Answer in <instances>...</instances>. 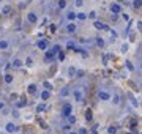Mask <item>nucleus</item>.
<instances>
[{"instance_id":"18","label":"nucleus","mask_w":142,"mask_h":134,"mask_svg":"<svg viewBox=\"0 0 142 134\" xmlns=\"http://www.w3.org/2000/svg\"><path fill=\"white\" fill-rule=\"evenodd\" d=\"M96 39V46H100V47H104V39L101 38V36H98V38H95Z\"/></svg>"},{"instance_id":"33","label":"nucleus","mask_w":142,"mask_h":134,"mask_svg":"<svg viewBox=\"0 0 142 134\" xmlns=\"http://www.w3.org/2000/svg\"><path fill=\"white\" fill-rule=\"evenodd\" d=\"M44 109H46V104H40V106L36 107V111H38V112H41V111H44Z\"/></svg>"},{"instance_id":"16","label":"nucleus","mask_w":142,"mask_h":134,"mask_svg":"<svg viewBox=\"0 0 142 134\" xmlns=\"http://www.w3.org/2000/svg\"><path fill=\"white\" fill-rule=\"evenodd\" d=\"M85 120H87V122H92V120H93V117H92V109H87V112H85Z\"/></svg>"},{"instance_id":"46","label":"nucleus","mask_w":142,"mask_h":134,"mask_svg":"<svg viewBox=\"0 0 142 134\" xmlns=\"http://www.w3.org/2000/svg\"><path fill=\"white\" fill-rule=\"evenodd\" d=\"M30 2H32V0H30Z\"/></svg>"},{"instance_id":"8","label":"nucleus","mask_w":142,"mask_h":134,"mask_svg":"<svg viewBox=\"0 0 142 134\" xmlns=\"http://www.w3.org/2000/svg\"><path fill=\"white\" fill-rule=\"evenodd\" d=\"M54 55H55V54H54L52 50H47L46 55H44V61H54Z\"/></svg>"},{"instance_id":"1","label":"nucleus","mask_w":142,"mask_h":134,"mask_svg":"<svg viewBox=\"0 0 142 134\" xmlns=\"http://www.w3.org/2000/svg\"><path fill=\"white\" fill-rule=\"evenodd\" d=\"M73 114V106H71L70 103L63 104V107H62V117H68V115Z\"/></svg>"},{"instance_id":"34","label":"nucleus","mask_w":142,"mask_h":134,"mask_svg":"<svg viewBox=\"0 0 142 134\" xmlns=\"http://www.w3.org/2000/svg\"><path fill=\"white\" fill-rule=\"evenodd\" d=\"M51 50H52L54 54H57V52H59V50H62V49H60V46H59V44H57V46H54V47H52V49H51Z\"/></svg>"},{"instance_id":"26","label":"nucleus","mask_w":142,"mask_h":134,"mask_svg":"<svg viewBox=\"0 0 142 134\" xmlns=\"http://www.w3.org/2000/svg\"><path fill=\"white\" fill-rule=\"evenodd\" d=\"M59 8H60V10L66 8V2H65V0H59Z\"/></svg>"},{"instance_id":"24","label":"nucleus","mask_w":142,"mask_h":134,"mask_svg":"<svg viewBox=\"0 0 142 134\" xmlns=\"http://www.w3.org/2000/svg\"><path fill=\"white\" fill-rule=\"evenodd\" d=\"M70 95V90H68V88H62V90H60V96H68Z\"/></svg>"},{"instance_id":"15","label":"nucleus","mask_w":142,"mask_h":134,"mask_svg":"<svg viewBox=\"0 0 142 134\" xmlns=\"http://www.w3.org/2000/svg\"><path fill=\"white\" fill-rule=\"evenodd\" d=\"M3 80H5V84H11V82H13V76H11V74H5Z\"/></svg>"},{"instance_id":"22","label":"nucleus","mask_w":142,"mask_h":134,"mask_svg":"<svg viewBox=\"0 0 142 134\" xmlns=\"http://www.w3.org/2000/svg\"><path fill=\"white\" fill-rule=\"evenodd\" d=\"M66 118H68V122H70V125H74V123H76V117H74L73 114H71V115H68Z\"/></svg>"},{"instance_id":"17","label":"nucleus","mask_w":142,"mask_h":134,"mask_svg":"<svg viewBox=\"0 0 142 134\" xmlns=\"http://www.w3.org/2000/svg\"><path fill=\"white\" fill-rule=\"evenodd\" d=\"M36 90H38V88H36V85H35V84H30V85H29V93L35 95V93H36Z\"/></svg>"},{"instance_id":"23","label":"nucleus","mask_w":142,"mask_h":134,"mask_svg":"<svg viewBox=\"0 0 142 134\" xmlns=\"http://www.w3.org/2000/svg\"><path fill=\"white\" fill-rule=\"evenodd\" d=\"M27 104V101H25V98H22L21 101H18V104H16V107H24Z\"/></svg>"},{"instance_id":"20","label":"nucleus","mask_w":142,"mask_h":134,"mask_svg":"<svg viewBox=\"0 0 142 134\" xmlns=\"http://www.w3.org/2000/svg\"><path fill=\"white\" fill-rule=\"evenodd\" d=\"M112 103L114 104H120V95L118 93H115V95L112 96Z\"/></svg>"},{"instance_id":"41","label":"nucleus","mask_w":142,"mask_h":134,"mask_svg":"<svg viewBox=\"0 0 142 134\" xmlns=\"http://www.w3.org/2000/svg\"><path fill=\"white\" fill-rule=\"evenodd\" d=\"M68 47H74V43H73V41H68Z\"/></svg>"},{"instance_id":"14","label":"nucleus","mask_w":142,"mask_h":134,"mask_svg":"<svg viewBox=\"0 0 142 134\" xmlns=\"http://www.w3.org/2000/svg\"><path fill=\"white\" fill-rule=\"evenodd\" d=\"M10 13H11V6H10V5H5V6H3V10H2V14L8 16Z\"/></svg>"},{"instance_id":"29","label":"nucleus","mask_w":142,"mask_h":134,"mask_svg":"<svg viewBox=\"0 0 142 134\" xmlns=\"http://www.w3.org/2000/svg\"><path fill=\"white\" fill-rule=\"evenodd\" d=\"M141 2H142V0H134V3H133V6H134L136 10H139V8H141Z\"/></svg>"},{"instance_id":"37","label":"nucleus","mask_w":142,"mask_h":134,"mask_svg":"<svg viewBox=\"0 0 142 134\" xmlns=\"http://www.w3.org/2000/svg\"><path fill=\"white\" fill-rule=\"evenodd\" d=\"M128 50V44H123V46H122V52H126Z\"/></svg>"},{"instance_id":"45","label":"nucleus","mask_w":142,"mask_h":134,"mask_svg":"<svg viewBox=\"0 0 142 134\" xmlns=\"http://www.w3.org/2000/svg\"><path fill=\"white\" fill-rule=\"evenodd\" d=\"M0 2H3V0H0Z\"/></svg>"},{"instance_id":"6","label":"nucleus","mask_w":142,"mask_h":134,"mask_svg":"<svg viewBox=\"0 0 142 134\" xmlns=\"http://www.w3.org/2000/svg\"><path fill=\"white\" fill-rule=\"evenodd\" d=\"M98 98L103 101H109L111 100V95H109L107 92H98Z\"/></svg>"},{"instance_id":"40","label":"nucleus","mask_w":142,"mask_h":134,"mask_svg":"<svg viewBox=\"0 0 142 134\" xmlns=\"http://www.w3.org/2000/svg\"><path fill=\"white\" fill-rule=\"evenodd\" d=\"M111 19H112V21H117V14H114V13H112V14H111Z\"/></svg>"},{"instance_id":"39","label":"nucleus","mask_w":142,"mask_h":134,"mask_svg":"<svg viewBox=\"0 0 142 134\" xmlns=\"http://www.w3.org/2000/svg\"><path fill=\"white\" fill-rule=\"evenodd\" d=\"M77 134H87V129H85V128H82V129L79 131V133H77Z\"/></svg>"},{"instance_id":"2","label":"nucleus","mask_w":142,"mask_h":134,"mask_svg":"<svg viewBox=\"0 0 142 134\" xmlns=\"http://www.w3.org/2000/svg\"><path fill=\"white\" fill-rule=\"evenodd\" d=\"M5 129H6V133L13 134V133H18V131H19V128L16 126L14 123H6V126H5Z\"/></svg>"},{"instance_id":"32","label":"nucleus","mask_w":142,"mask_h":134,"mask_svg":"<svg viewBox=\"0 0 142 134\" xmlns=\"http://www.w3.org/2000/svg\"><path fill=\"white\" fill-rule=\"evenodd\" d=\"M74 5H76V6H82V5H84V0H74Z\"/></svg>"},{"instance_id":"19","label":"nucleus","mask_w":142,"mask_h":134,"mask_svg":"<svg viewBox=\"0 0 142 134\" xmlns=\"http://www.w3.org/2000/svg\"><path fill=\"white\" fill-rule=\"evenodd\" d=\"M76 17L81 19V21H85L87 19V14H85V13H76Z\"/></svg>"},{"instance_id":"9","label":"nucleus","mask_w":142,"mask_h":134,"mask_svg":"<svg viewBox=\"0 0 142 134\" xmlns=\"http://www.w3.org/2000/svg\"><path fill=\"white\" fill-rule=\"evenodd\" d=\"M10 65L14 66V68H21V66H22L24 63H22V60H21V58H14V60H13L11 63H10Z\"/></svg>"},{"instance_id":"12","label":"nucleus","mask_w":142,"mask_h":134,"mask_svg":"<svg viewBox=\"0 0 142 134\" xmlns=\"http://www.w3.org/2000/svg\"><path fill=\"white\" fill-rule=\"evenodd\" d=\"M10 47V41L8 39H0V49H8Z\"/></svg>"},{"instance_id":"42","label":"nucleus","mask_w":142,"mask_h":134,"mask_svg":"<svg viewBox=\"0 0 142 134\" xmlns=\"http://www.w3.org/2000/svg\"><path fill=\"white\" fill-rule=\"evenodd\" d=\"M13 117H16V118H18V117H19V112L14 111V112H13Z\"/></svg>"},{"instance_id":"28","label":"nucleus","mask_w":142,"mask_h":134,"mask_svg":"<svg viewBox=\"0 0 142 134\" xmlns=\"http://www.w3.org/2000/svg\"><path fill=\"white\" fill-rule=\"evenodd\" d=\"M43 85H44L46 90H52V84H51V82H47V80H46V82H44Z\"/></svg>"},{"instance_id":"10","label":"nucleus","mask_w":142,"mask_h":134,"mask_svg":"<svg viewBox=\"0 0 142 134\" xmlns=\"http://www.w3.org/2000/svg\"><path fill=\"white\" fill-rule=\"evenodd\" d=\"M76 73H77V69H76L74 66H70V68H68V77H71V79H74Z\"/></svg>"},{"instance_id":"31","label":"nucleus","mask_w":142,"mask_h":134,"mask_svg":"<svg viewBox=\"0 0 142 134\" xmlns=\"http://www.w3.org/2000/svg\"><path fill=\"white\" fill-rule=\"evenodd\" d=\"M89 17H90V19H96V11H90L89 13Z\"/></svg>"},{"instance_id":"43","label":"nucleus","mask_w":142,"mask_h":134,"mask_svg":"<svg viewBox=\"0 0 142 134\" xmlns=\"http://www.w3.org/2000/svg\"><path fill=\"white\" fill-rule=\"evenodd\" d=\"M3 107H5V103H3V101H0V111H2Z\"/></svg>"},{"instance_id":"21","label":"nucleus","mask_w":142,"mask_h":134,"mask_svg":"<svg viewBox=\"0 0 142 134\" xmlns=\"http://www.w3.org/2000/svg\"><path fill=\"white\" fill-rule=\"evenodd\" d=\"M66 17H68L70 21H74V19H76V13H74V11H68Z\"/></svg>"},{"instance_id":"30","label":"nucleus","mask_w":142,"mask_h":134,"mask_svg":"<svg viewBox=\"0 0 142 134\" xmlns=\"http://www.w3.org/2000/svg\"><path fill=\"white\" fill-rule=\"evenodd\" d=\"M107 133H109V134H115V133H117V129H115L114 126H109V128H107Z\"/></svg>"},{"instance_id":"4","label":"nucleus","mask_w":142,"mask_h":134,"mask_svg":"<svg viewBox=\"0 0 142 134\" xmlns=\"http://www.w3.org/2000/svg\"><path fill=\"white\" fill-rule=\"evenodd\" d=\"M27 21H29L30 24H36L38 22V16L35 14V13H29V14H27Z\"/></svg>"},{"instance_id":"11","label":"nucleus","mask_w":142,"mask_h":134,"mask_svg":"<svg viewBox=\"0 0 142 134\" xmlns=\"http://www.w3.org/2000/svg\"><path fill=\"white\" fill-rule=\"evenodd\" d=\"M40 96H41V100H43V101H47V100H49V96H51V90H43Z\"/></svg>"},{"instance_id":"7","label":"nucleus","mask_w":142,"mask_h":134,"mask_svg":"<svg viewBox=\"0 0 142 134\" xmlns=\"http://www.w3.org/2000/svg\"><path fill=\"white\" fill-rule=\"evenodd\" d=\"M36 47H38V49H41V50H46V49H47V39H41V41H38Z\"/></svg>"},{"instance_id":"25","label":"nucleus","mask_w":142,"mask_h":134,"mask_svg":"<svg viewBox=\"0 0 142 134\" xmlns=\"http://www.w3.org/2000/svg\"><path fill=\"white\" fill-rule=\"evenodd\" d=\"M57 54H59V55H57V57H59V60L63 61V60H65V52H63V50H59Z\"/></svg>"},{"instance_id":"3","label":"nucleus","mask_w":142,"mask_h":134,"mask_svg":"<svg viewBox=\"0 0 142 134\" xmlns=\"http://www.w3.org/2000/svg\"><path fill=\"white\" fill-rule=\"evenodd\" d=\"M93 27H95V28H96V30H109V27L106 25V24L100 22V21H96V22L93 24Z\"/></svg>"},{"instance_id":"38","label":"nucleus","mask_w":142,"mask_h":134,"mask_svg":"<svg viewBox=\"0 0 142 134\" xmlns=\"http://www.w3.org/2000/svg\"><path fill=\"white\" fill-rule=\"evenodd\" d=\"M122 17H123V21H130V16L128 14H122Z\"/></svg>"},{"instance_id":"35","label":"nucleus","mask_w":142,"mask_h":134,"mask_svg":"<svg viewBox=\"0 0 142 134\" xmlns=\"http://www.w3.org/2000/svg\"><path fill=\"white\" fill-rule=\"evenodd\" d=\"M109 33H111V38H112V41H114V39L117 38V33H115L114 30H109Z\"/></svg>"},{"instance_id":"27","label":"nucleus","mask_w":142,"mask_h":134,"mask_svg":"<svg viewBox=\"0 0 142 134\" xmlns=\"http://www.w3.org/2000/svg\"><path fill=\"white\" fill-rule=\"evenodd\" d=\"M125 65H126V68L130 69V71H134V66H133V63H131L130 60H126V63H125Z\"/></svg>"},{"instance_id":"13","label":"nucleus","mask_w":142,"mask_h":134,"mask_svg":"<svg viewBox=\"0 0 142 134\" xmlns=\"http://www.w3.org/2000/svg\"><path fill=\"white\" fill-rule=\"evenodd\" d=\"M76 28H77V27H76V24H73V22L66 25V30L70 32V33H74V32H76Z\"/></svg>"},{"instance_id":"5","label":"nucleus","mask_w":142,"mask_h":134,"mask_svg":"<svg viewBox=\"0 0 142 134\" xmlns=\"http://www.w3.org/2000/svg\"><path fill=\"white\" fill-rule=\"evenodd\" d=\"M111 13H114V14L122 13V6H120L118 3H112V5H111Z\"/></svg>"},{"instance_id":"44","label":"nucleus","mask_w":142,"mask_h":134,"mask_svg":"<svg viewBox=\"0 0 142 134\" xmlns=\"http://www.w3.org/2000/svg\"><path fill=\"white\" fill-rule=\"evenodd\" d=\"M70 134H77V133H74V131H73V133H70Z\"/></svg>"},{"instance_id":"36","label":"nucleus","mask_w":142,"mask_h":134,"mask_svg":"<svg viewBox=\"0 0 142 134\" xmlns=\"http://www.w3.org/2000/svg\"><path fill=\"white\" fill-rule=\"evenodd\" d=\"M25 65H27V66H32V65H33V60H32V58H27Z\"/></svg>"}]
</instances>
